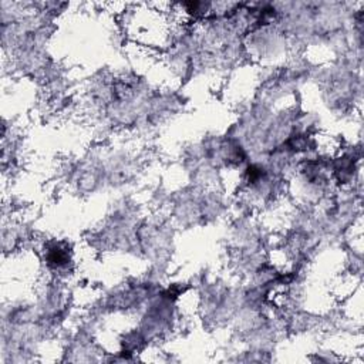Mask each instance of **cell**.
Instances as JSON below:
<instances>
[{
	"instance_id": "1",
	"label": "cell",
	"mask_w": 364,
	"mask_h": 364,
	"mask_svg": "<svg viewBox=\"0 0 364 364\" xmlns=\"http://www.w3.org/2000/svg\"><path fill=\"white\" fill-rule=\"evenodd\" d=\"M47 259H49V263L50 265H54V266H61L64 265L67 262V253L64 249L59 248V246H56V248L50 249L49 252V256H47Z\"/></svg>"
}]
</instances>
